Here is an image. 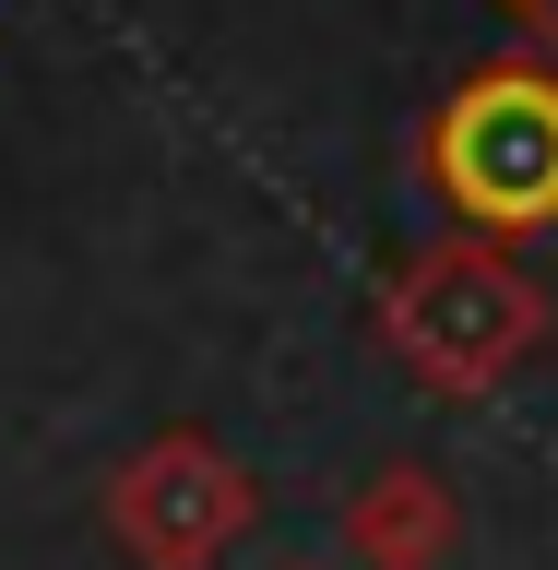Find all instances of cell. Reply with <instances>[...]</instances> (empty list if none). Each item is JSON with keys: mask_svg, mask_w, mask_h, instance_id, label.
Here are the masks:
<instances>
[{"mask_svg": "<svg viewBox=\"0 0 558 570\" xmlns=\"http://www.w3.org/2000/svg\"><path fill=\"white\" fill-rule=\"evenodd\" d=\"M452 167H463V190L476 203H547L558 190V107L547 96H488V107H463V131H452Z\"/></svg>", "mask_w": 558, "mask_h": 570, "instance_id": "obj_1", "label": "cell"}]
</instances>
